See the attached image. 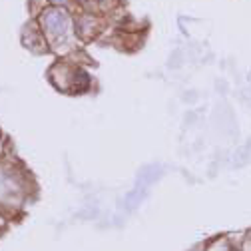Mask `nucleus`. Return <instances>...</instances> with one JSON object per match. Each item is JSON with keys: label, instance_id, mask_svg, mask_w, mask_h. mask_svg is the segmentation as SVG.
Returning a JSON list of instances; mask_svg holds the SVG:
<instances>
[{"label": "nucleus", "instance_id": "nucleus-1", "mask_svg": "<svg viewBox=\"0 0 251 251\" xmlns=\"http://www.w3.org/2000/svg\"><path fill=\"white\" fill-rule=\"evenodd\" d=\"M42 24L50 30V32H62L66 28V12L58 10V8H50L42 14Z\"/></svg>", "mask_w": 251, "mask_h": 251}, {"label": "nucleus", "instance_id": "nucleus-2", "mask_svg": "<svg viewBox=\"0 0 251 251\" xmlns=\"http://www.w3.org/2000/svg\"><path fill=\"white\" fill-rule=\"evenodd\" d=\"M52 2H54V4H64L66 0H52Z\"/></svg>", "mask_w": 251, "mask_h": 251}, {"label": "nucleus", "instance_id": "nucleus-3", "mask_svg": "<svg viewBox=\"0 0 251 251\" xmlns=\"http://www.w3.org/2000/svg\"><path fill=\"white\" fill-rule=\"evenodd\" d=\"M78 2H82V4H88V2H90V0H78Z\"/></svg>", "mask_w": 251, "mask_h": 251}]
</instances>
